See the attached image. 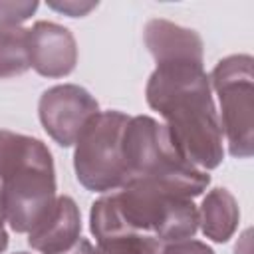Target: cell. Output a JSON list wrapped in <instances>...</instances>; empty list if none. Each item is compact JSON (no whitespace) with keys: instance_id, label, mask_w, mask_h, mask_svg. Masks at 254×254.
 <instances>
[{"instance_id":"6da1fadb","label":"cell","mask_w":254,"mask_h":254,"mask_svg":"<svg viewBox=\"0 0 254 254\" xmlns=\"http://www.w3.org/2000/svg\"><path fill=\"white\" fill-rule=\"evenodd\" d=\"M145 97L165 119L173 145L187 161L202 171L222 163L224 137L204 65H157L149 75Z\"/></svg>"},{"instance_id":"277c9868","label":"cell","mask_w":254,"mask_h":254,"mask_svg":"<svg viewBox=\"0 0 254 254\" xmlns=\"http://www.w3.org/2000/svg\"><path fill=\"white\" fill-rule=\"evenodd\" d=\"M121 155L125 185L151 183L189 198L202 194L210 185L208 173L187 161L173 145L167 127L149 115L129 117L123 129Z\"/></svg>"},{"instance_id":"8fae6325","label":"cell","mask_w":254,"mask_h":254,"mask_svg":"<svg viewBox=\"0 0 254 254\" xmlns=\"http://www.w3.org/2000/svg\"><path fill=\"white\" fill-rule=\"evenodd\" d=\"M240 210L230 190L216 187L206 192L198 208V226L214 242H226L236 232Z\"/></svg>"},{"instance_id":"52a82bcc","label":"cell","mask_w":254,"mask_h":254,"mask_svg":"<svg viewBox=\"0 0 254 254\" xmlns=\"http://www.w3.org/2000/svg\"><path fill=\"white\" fill-rule=\"evenodd\" d=\"M99 113L95 97L75 83L54 85L38 101V115L44 131L60 145H75L85 123Z\"/></svg>"},{"instance_id":"5b68a950","label":"cell","mask_w":254,"mask_h":254,"mask_svg":"<svg viewBox=\"0 0 254 254\" xmlns=\"http://www.w3.org/2000/svg\"><path fill=\"white\" fill-rule=\"evenodd\" d=\"M210 89L220 103V129L228 153L236 159H248L254 151V77L252 58L234 54L222 58L208 75Z\"/></svg>"},{"instance_id":"7c38bea8","label":"cell","mask_w":254,"mask_h":254,"mask_svg":"<svg viewBox=\"0 0 254 254\" xmlns=\"http://www.w3.org/2000/svg\"><path fill=\"white\" fill-rule=\"evenodd\" d=\"M28 69V28L0 24V79L22 75Z\"/></svg>"},{"instance_id":"8992f818","label":"cell","mask_w":254,"mask_h":254,"mask_svg":"<svg viewBox=\"0 0 254 254\" xmlns=\"http://www.w3.org/2000/svg\"><path fill=\"white\" fill-rule=\"evenodd\" d=\"M129 115L123 111H99L81 129L73 151V171L87 190L111 192L125 185L121 139Z\"/></svg>"},{"instance_id":"d6986e66","label":"cell","mask_w":254,"mask_h":254,"mask_svg":"<svg viewBox=\"0 0 254 254\" xmlns=\"http://www.w3.org/2000/svg\"><path fill=\"white\" fill-rule=\"evenodd\" d=\"M14 254H28V252H14Z\"/></svg>"},{"instance_id":"5bb4252c","label":"cell","mask_w":254,"mask_h":254,"mask_svg":"<svg viewBox=\"0 0 254 254\" xmlns=\"http://www.w3.org/2000/svg\"><path fill=\"white\" fill-rule=\"evenodd\" d=\"M38 10L36 0H0V24L20 26Z\"/></svg>"},{"instance_id":"2e32d148","label":"cell","mask_w":254,"mask_h":254,"mask_svg":"<svg viewBox=\"0 0 254 254\" xmlns=\"http://www.w3.org/2000/svg\"><path fill=\"white\" fill-rule=\"evenodd\" d=\"M48 6L56 12H62L65 16H71V18H81L85 14H89L97 2H77V0H64V2H48Z\"/></svg>"},{"instance_id":"30bf717a","label":"cell","mask_w":254,"mask_h":254,"mask_svg":"<svg viewBox=\"0 0 254 254\" xmlns=\"http://www.w3.org/2000/svg\"><path fill=\"white\" fill-rule=\"evenodd\" d=\"M81 216L75 200L67 194L56 196L48 212L28 232V244L42 254H58L79 240Z\"/></svg>"},{"instance_id":"ac0fdd59","label":"cell","mask_w":254,"mask_h":254,"mask_svg":"<svg viewBox=\"0 0 254 254\" xmlns=\"http://www.w3.org/2000/svg\"><path fill=\"white\" fill-rule=\"evenodd\" d=\"M4 222H6V214H4L2 190H0V252H4L6 246H8V232H6V228H4Z\"/></svg>"},{"instance_id":"e0dca14e","label":"cell","mask_w":254,"mask_h":254,"mask_svg":"<svg viewBox=\"0 0 254 254\" xmlns=\"http://www.w3.org/2000/svg\"><path fill=\"white\" fill-rule=\"evenodd\" d=\"M58 254H97V248H95L87 238H81V236H79L77 242H73L67 250L58 252Z\"/></svg>"},{"instance_id":"9a60e30c","label":"cell","mask_w":254,"mask_h":254,"mask_svg":"<svg viewBox=\"0 0 254 254\" xmlns=\"http://www.w3.org/2000/svg\"><path fill=\"white\" fill-rule=\"evenodd\" d=\"M159 254H214V250L200 242V240H192V238H185V240H175V242H165L161 246Z\"/></svg>"},{"instance_id":"ba28073f","label":"cell","mask_w":254,"mask_h":254,"mask_svg":"<svg viewBox=\"0 0 254 254\" xmlns=\"http://www.w3.org/2000/svg\"><path fill=\"white\" fill-rule=\"evenodd\" d=\"M28 58L44 77H64L77 64V44L73 34L56 22H36L28 28Z\"/></svg>"},{"instance_id":"3957f363","label":"cell","mask_w":254,"mask_h":254,"mask_svg":"<svg viewBox=\"0 0 254 254\" xmlns=\"http://www.w3.org/2000/svg\"><path fill=\"white\" fill-rule=\"evenodd\" d=\"M0 190L6 222L28 234L58 196L54 159L40 139L0 129Z\"/></svg>"},{"instance_id":"4fadbf2b","label":"cell","mask_w":254,"mask_h":254,"mask_svg":"<svg viewBox=\"0 0 254 254\" xmlns=\"http://www.w3.org/2000/svg\"><path fill=\"white\" fill-rule=\"evenodd\" d=\"M161 242L147 234L123 232L97 242V254H159Z\"/></svg>"},{"instance_id":"9c48e42d","label":"cell","mask_w":254,"mask_h":254,"mask_svg":"<svg viewBox=\"0 0 254 254\" xmlns=\"http://www.w3.org/2000/svg\"><path fill=\"white\" fill-rule=\"evenodd\" d=\"M143 40L157 65L204 64L202 38L190 28H183L163 18H153L145 24Z\"/></svg>"},{"instance_id":"7a4b0ae2","label":"cell","mask_w":254,"mask_h":254,"mask_svg":"<svg viewBox=\"0 0 254 254\" xmlns=\"http://www.w3.org/2000/svg\"><path fill=\"white\" fill-rule=\"evenodd\" d=\"M89 230L95 240L135 232L175 242L192 238L198 230V208L192 198L151 183H127L117 192L91 204Z\"/></svg>"}]
</instances>
